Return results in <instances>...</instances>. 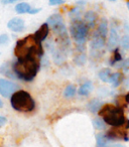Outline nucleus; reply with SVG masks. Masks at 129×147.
<instances>
[{
	"label": "nucleus",
	"mask_w": 129,
	"mask_h": 147,
	"mask_svg": "<svg viewBox=\"0 0 129 147\" xmlns=\"http://www.w3.org/2000/svg\"><path fill=\"white\" fill-rule=\"evenodd\" d=\"M11 69L17 79L24 82H32L41 69V59L36 57L16 59L12 63Z\"/></svg>",
	"instance_id": "1"
},
{
	"label": "nucleus",
	"mask_w": 129,
	"mask_h": 147,
	"mask_svg": "<svg viewBox=\"0 0 129 147\" xmlns=\"http://www.w3.org/2000/svg\"><path fill=\"white\" fill-rule=\"evenodd\" d=\"M14 55L16 59H23L28 57H43V47L41 42L34 38V35L29 34L24 38L16 41L14 47Z\"/></svg>",
	"instance_id": "2"
},
{
	"label": "nucleus",
	"mask_w": 129,
	"mask_h": 147,
	"mask_svg": "<svg viewBox=\"0 0 129 147\" xmlns=\"http://www.w3.org/2000/svg\"><path fill=\"white\" fill-rule=\"evenodd\" d=\"M98 115L105 121L107 125L113 127H122L127 122L122 106L105 104L99 110Z\"/></svg>",
	"instance_id": "3"
},
{
	"label": "nucleus",
	"mask_w": 129,
	"mask_h": 147,
	"mask_svg": "<svg viewBox=\"0 0 129 147\" xmlns=\"http://www.w3.org/2000/svg\"><path fill=\"white\" fill-rule=\"evenodd\" d=\"M10 105L13 110L21 113L32 112L35 108V102L27 91L18 90L10 97Z\"/></svg>",
	"instance_id": "4"
},
{
	"label": "nucleus",
	"mask_w": 129,
	"mask_h": 147,
	"mask_svg": "<svg viewBox=\"0 0 129 147\" xmlns=\"http://www.w3.org/2000/svg\"><path fill=\"white\" fill-rule=\"evenodd\" d=\"M70 33L72 38L75 40L78 47L79 53H84L85 42L89 33V26L86 24L84 20L74 19L70 25Z\"/></svg>",
	"instance_id": "5"
},
{
	"label": "nucleus",
	"mask_w": 129,
	"mask_h": 147,
	"mask_svg": "<svg viewBox=\"0 0 129 147\" xmlns=\"http://www.w3.org/2000/svg\"><path fill=\"white\" fill-rule=\"evenodd\" d=\"M47 22L49 23V27L53 29V31L59 36V38L61 40L63 49L70 45V40H69L68 33H67V28L65 22H63V16L59 13L53 14L47 18Z\"/></svg>",
	"instance_id": "6"
},
{
	"label": "nucleus",
	"mask_w": 129,
	"mask_h": 147,
	"mask_svg": "<svg viewBox=\"0 0 129 147\" xmlns=\"http://www.w3.org/2000/svg\"><path fill=\"white\" fill-rule=\"evenodd\" d=\"M19 86L14 84L13 82H10L8 80L1 78L0 79V94L4 98L11 97L16 91H18Z\"/></svg>",
	"instance_id": "7"
},
{
	"label": "nucleus",
	"mask_w": 129,
	"mask_h": 147,
	"mask_svg": "<svg viewBox=\"0 0 129 147\" xmlns=\"http://www.w3.org/2000/svg\"><path fill=\"white\" fill-rule=\"evenodd\" d=\"M129 128V120L127 121V125L124 130H118V127H114V129L109 130L106 133L107 138H109L111 141L113 140H123V141H129V135L127 132V129Z\"/></svg>",
	"instance_id": "8"
},
{
	"label": "nucleus",
	"mask_w": 129,
	"mask_h": 147,
	"mask_svg": "<svg viewBox=\"0 0 129 147\" xmlns=\"http://www.w3.org/2000/svg\"><path fill=\"white\" fill-rule=\"evenodd\" d=\"M105 43H106V38L103 36H101L99 33H97L95 31L94 35L92 37V40H91L90 47H91V51L94 53V51H100L103 47H105Z\"/></svg>",
	"instance_id": "9"
},
{
	"label": "nucleus",
	"mask_w": 129,
	"mask_h": 147,
	"mask_svg": "<svg viewBox=\"0 0 129 147\" xmlns=\"http://www.w3.org/2000/svg\"><path fill=\"white\" fill-rule=\"evenodd\" d=\"M7 27H8L10 30H12L13 32H21L23 31L25 27L24 20L19 17H14V18L10 19L7 23Z\"/></svg>",
	"instance_id": "10"
},
{
	"label": "nucleus",
	"mask_w": 129,
	"mask_h": 147,
	"mask_svg": "<svg viewBox=\"0 0 129 147\" xmlns=\"http://www.w3.org/2000/svg\"><path fill=\"white\" fill-rule=\"evenodd\" d=\"M49 33V25L47 22L43 23V24L41 25L38 29L34 32V38L36 39L38 42H43V40H45Z\"/></svg>",
	"instance_id": "11"
},
{
	"label": "nucleus",
	"mask_w": 129,
	"mask_h": 147,
	"mask_svg": "<svg viewBox=\"0 0 129 147\" xmlns=\"http://www.w3.org/2000/svg\"><path fill=\"white\" fill-rule=\"evenodd\" d=\"M119 42V34L118 31H117L116 27H113L110 29V33H109V38H108V43H107V47L110 51H112Z\"/></svg>",
	"instance_id": "12"
},
{
	"label": "nucleus",
	"mask_w": 129,
	"mask_h": 147,
	"mask_svg": "<svg viewBox=\"0 0 129 147\" xmlns=\"http://www.w3.org/2000/svg\"><path fill=\"white\" fill-rule=\"evenodd\" d=\"M97 18H98V15H97V13L93 10L87 11L84 15V21L89 26V28L95 27V25H96V23H97Z\"/></svg>",
	"instance_id": "13"
},
{
	"label": "nucleus",
	"mask_w": 129,
	"mask_h": 147,
	"mask_svg": "<svg viewBox=\"0 0 129 147\" xmlns=\"http://www.w3.org/2000/svg\"><path fill=\"white\" fill-rule=\"evenodd\" d=\"M97 33L101 35V36L105 37L106 38L107 35H108V21H107L106 18H102L100 21V23L98 24V27H97Z\"/></svg>",
	"instance_id": "14"
},
{
	"label": "nucleus",
	"mask_w": 129,
	"mask_h": 147,
	"mask_svg": "<svg viewBox=\"0 0 129 147\" xmlns=\"http://www.w3.org/2000/svg\"><path fill=\"white\" fill-rule=\"evenodd\" d=\"M93 91V84L92 82H85L84 84L81 85V87L79 88L78 94L80 96H88L91 92Z\"/></svg>",
	"instance_id": "15"
},
{
	"label": "nucleus",
	"mask_w": 129,
	"mask_h": 147,
	"mask_svg": "<svg viewBox=\"0 0 129 147\" xmlns=\"http://www.w3.org/2000/svg\"><path fill=\"white\" fill-rule=\"evenodd\" d=\"M110 139L102 133H99L96 136V147H108L110 144Z\"/></svg>",
	"instance_id": "16"
},
{
	"label": "nucleus",
	"mask_w": 129,
	"mask_h": 147,
	"mask_svg": "<svg viewBox=\"0 0 129 147\" xmlns=\"http://www.w3.org/2000/svg\"><path fill=\"white\" fill-rule=\"evenodd\" d=\"M102 106H103V102L98 100V99H93V100H91L88 103V109L92 113L99 112V110L102 108Z\"/></svg>",
	"instance_id": "17"
},
{
	"label": "nucleus",
	"mask_w": 129,
	"mask_h": 147,
	"mask_svg": "<svg viewBox=\"0 0 129 147\" xmlns=\"http://www.w3.org/2000/svg\"><path fill=\"white\" fill-rule=\"evenodd\" d=\"M112 71H111V69H101L100 71H99V74H98V77H99V79H100L102 82H104V83H110V79H111V77H112Z\"/></svg>",
	"instance_id": "18"
},
{
	"label": "nucleus",
	"mask_w": 129,
	"mask_h": 147,
	"mask_svg": "<svg viewBox=\"0 0 129 147\" xmlns=\"http://www.w3.org/2000/svg\"><path fill=\"white\" fill-rule=\"evenodd\" d=\"M123 79V75L119 71H116V73L112 74V77L110 79V84H112V86L114 88H117V87L120 86L121 82H122Z\"/></svg>",
	"instance_id": "19"
},
{
	"label": "nucleus",
	"mask_w": 129,
	"mask_h": 147,
	"mask_svg": "<svg viewBox=\"0 0 129 147\" xmlns=\"http://www.w3.org/2000/svg\"><path fill=\"white\" fill-rule=\"evenodd\" d=\"M31 7L28 3L26 2H21L15 6V11H16L18 14H24V13H29Z\"/></svg>",
	"instance_id": "20"
},
{
	"label": "nucleus",
	"mask_w": 129,
	"mask_h": 147,
	"mask_svg": "<svg viewBox=\"0 0 129 147\" xmlns=\"http://www.w3.org/2000/svg\"><path fill=\"white\" fill-rule=\"evenodd\" d=\"M123 61L122 59V55L119 51V49L116 47V49L113 51V55L110 59V65H116L117 63H121Z\"/></svg>",
	"instance_id": "21"
},
{
	"label": "nucleus",
	"mask_w": 129,
	"mask_h": 147,
	"mask_svg": "<svg viewBox=\"0 0 129 147\" xmlns=\"http://www.w3.org/2000/svg\"><path fill=\"white\" fill-rule=\"evenodd\" d=\"M76 93H77L76 86L71 84V85H68L67 88L65 89V91H63V96L66 97V98H72V97H74L75 95H76Z\"/></svg>",
	"instance_id": "22"
},
{
	"label": "nucleus",
	"mask_w": 129,
	"mask_h": 147,
	"mask_svg": "<svg viewBox=\"0 0 129 147\" xmlns=\"http://www.w3.org/2000/svg\"><path fill=\"white\" fill-rule=\"evenodd\" d=\"M81 13H82V6H76L71 9V11L69 12V15L74 20V19H80Z\"/></svg>",
	"instance_id": "23"
},
{
	"label": "nucleus",
	"mask_w": 129,
	"mask_h": 147,
	"mask_svg": "<svg viewBox=\"0 0 129 147\" xmlns=\"http://www.w3.org/2000/svg\"><path fill=\"white\" fill-rule=\"evenodd\" d=\"M93 126L97 129V130H104L105 127H106V123L103 119H100V118H95L93 119Z\"/></svg>",
	"instance_id": "24"
},
{
	"label": "nucleus",
	"mask_w": 129,
	"mask_h": 147,
	"mask_svg": "<svg viewBox=\"0 0 129 147\" xmlns=\"http://www.w3.org/2000/svg\"><path fill=\"white\" fill-rule=\"evenodd\" d=\"M75 63L78 65H83L85 63H86V55H85L84 53H80L78 55L75 57V59H74Z\"/></svg>",
	"instance_id": "25"
},
{
	"label": "nucleus",
	"mask_w": 129,
	"mask_h": 147,
	"mask_svg": "<svg viewBox=\"0 0 129 147\" xmlns=\"http://www.w3.org/2000/svg\"><path fill=\"white\" fill-rule=\"evenodd\" d=\"M121 47L126 51H129V35H123L121 37Z\"/></svg>",
	"instance_id": "26"
},
{
	"label": "nucleus",
	"mask_w": 129,
	"mask_h": 147,
	"mask_svg": "<svg viewBox=\"0 0 129 147\" xmlns=\"http://www.w3.org/2000/svg\"><path fill=\"white\" fill-rule=\"evenodd\" d=\"M118 67L123 69L124 71H129V59H123L121 63H119Z\"/></svg>",
	"instance_id": "27"
},
{
	"label": "nucleus",
	"mask_w": 129,
	"mask_h": 147,
	"mask_svg": "<svg viewBox=\"0 0 129 147\" xmlns=\"http://www.w3.org/2000/svg\"><path fill=\"white\" fill-rule=\"evenodd\" d=\"M49 5L51 6H55V5H61L65 3V0H49Z\"/></svg>",
	"instance_id": "28"
},
{
	"label": "nucleus",
	"mask_w": 129,
	"mask_h": 147,
	"mask_svg": "<svg viewBox=\"0 0 129 147\" xmlns=\"http://www.w3.org/2000/svg\"><path fill=\"white\" fill-rule=\"evenodd\" d=\"M9 40V37L7 34H5V33H3V34L0 35V43L1 45H5V43H7Z\"/></svg>",
	"instance_id": "29"
},
{
	"label": "nucleus",
	"mask_w": 129,
	"mask_h": 147,
	"mask_svg": "<svg viewBox=\"0 0 129 147\" xmlns=\"http://www.w3.org/2000/svg\"><path fill=\"white\" fill-rule=\"evenodd\" d=\"M41 8H31L30 11H29V14H36L41 11Z\"/></svg>",
	"instance_id": "30"
},
{
	"label": "nucleus",
	"mask_w": 129,
	"mask_h": 147,
	"mask_svg": "<svg viewBox=\"0 0 129 147\" xmlns=\"http://www.w3.org/2000/svg\"><path fill=\"white\" fill-rule=\"evenodd\" d=\"M6 121H7V119L5 118L4 116H0V126L2 127L3 125H4L5 123H6Z\"/></svg>",
	"instance_id": "31"
},
{
	"label": "nucleus",
	"mask_w": 129,
	"mask_h": 147,
	"mask_svg": "<svg viewBox=\"0 0 129 147\" xmlns=\"http://www.w3.org/2000/svg\"><path fill=\"white\" fill-rule=\"evenodd\" d=\"M124 101H125V104L126 105L129 104V92L124 96Z\"/></svg>",
	"instance_id": "32"
},
{
	"label": "nucleus",
	"mask_w": 129,
	"mask_h": 147,
	"mask_svg": "<svg viewBox=\"0 0 129 147\" xmlns=\"http://www.w3.org/2000/svg\"><path fill=\"white\" fill-rule=\"evenodd\" d=\"M1 1H2L3 4H7V3H9V2H8V0H1Z\"/></svg>",
	"instance_id": "33"
},
{
	"label": "nucleus",
	"mask_w": 129,
	"mask_h": 147,
	"mask_svg": "<svg viewBox=\"0 0 129 147\" xmlns=\"http://www.w3.org/2000/svg\"><path fill=\"white\" fill-rule=\"evenodd\" d=\"M17 0H8V2L9 3H14V2H16Z\"/></svg>",
	"instance_id": "34"
},
{
	"label": "nucleus",
	"mask_w": 129,
	"mask_h": 147,
	"mask_svg": "<svg viewBox=\"0 0 129 147\" xmlns=\"http://www.w3.org/2000/svg\"><path fill=\"white\" fill-rule=\"evenodd\" d=\"M127 8H128V10H129V1H127Z\"/></svg>",
	"instance_id": "35"
},
{
	"label": "nucleus",
	"mask_w": 129,
	"mask_h": 147,
	"mask_svg": "<svg viewBox=\"0 0 129 147\" xmlns=\"http://www.w3.org/2000/svg\"><path fill=\"white\" fill-rule=\"evenodd\" d=\"M110 1H116V0H110Z\"/></svg>",
	"instance_id": "36"
}]
</instances>
